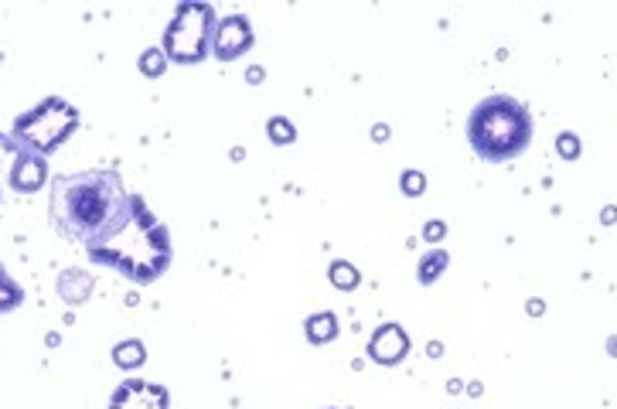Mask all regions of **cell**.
<instances>
[{"label": "cell", "mask_w": 617, "mask_h": 409, "mask_svg": "<svg viewBox=\"0 0 617 409\" xmlns=\"http://www.w3.org/2000/svg\"><path fill=\"white\" fill-rule=\"evenodd\" d=\"M86 256L96 267L116 270L131 284H153L174 260V243L168 225L147 209L140 195H131L116 222L96 243L86 246Z\"/></svg>", "instance_id": "obj_1"}, {"label": "cell", "mask_w": 617, "mask_h": 409, "mask_svg": "<svg viewBox=\"0 0 617 409\" xmlns=\"http://www.w3.org/2000/svg\"><path fill=\"white\" fill-rule=\"evenodd\" d=\"M131 191L123 188L120 171H83L51 177L48 212L55 233L69 243H96L123 212Z\"/></svg>", "instance_id": "obj_2"}, {"label": "cell", "mask_w": 617, "mask_h": 409, "mask_svg": "<svg viewBox=\"0 0 617 409\" xmlns=\"http://www.w3.org/2000/svg\"><path fill=\"white\" fill-rule=\"evenodd\" d=\"M468 144L488 164H505L532 144V113L511 96H488L468 116Z\"/></svg>", "instance_id": "obj_3"}, {"label": "cell", "mask_w": 617, "mask_h": 409, "mask_svg": "<svg viewBox=\"0 0 617 409\" xmlns=\"http://www.w3.org/2000/svg\"><path fill=\"white\" fill-rule=\"evenodd\" d=\"M215 8L201 0H185L174 8V17L164 32V59L174 65H198L212 55V35H215Z\"/></svg>", "instance_id": "obj_4"}, {"label": "cell", "mask_w": 617, "mask_h": 409, "mask_svg": "<svg viewBox=\"0 0 617 409\" xmlns=\"http://www.w3.org/2000/svg\"><path fill=\"white\" fill-rule=\"evenodd\" d=\"M75 131H79V110L62 96H48L35 110L21 113L14 120L11 137L28 150L41 153V158H48V153H55L62 144H69Z\"/></svg>", "instance_id": "obj_5"}, {"label": "cell", "mask_w": 617, "mask_h": 409, "mask_svg": "<svg viewBox=\"0 0 617 409\" xmlns=\"http://www.w3.org/2000/svg\"><path fill=\"white\" fill-rule=\"evenodd\" d=\"M0 158H8V182L17 195H35L48 182V164L41 153L17 144L11 134H0Z\"/></svg>", "instance_id": "obj_6"}, {"label": "cell", "mask_w": 617, "mask_h": 409, "mask_svg": "<svg viewBox=\"0 0 617 409\" xmlns=\"http://www.w3.org/2000/svg\"><path fill=\"white\" fill-rule=\"evenodd\" d=\"M252 48V28L246 14H229L215 24L212 35V55L219 62H236Z\"/></svg>", "instance_id": "obj_7"}, {"label": "cell", "mask_w": 617, "mask_h": 409, "mask_svg": "<svg viewBox=\"0 0 617 409\" xmlns=\"http://www.w3.org/2000/svg\"><path fill=\"white\" fill-rule=\"evenodd\" d=\"M110 409H171V393L161 386V382L126 379L113 389Z\"/></svg>", "instance_id": "obj_8"}, {"label": "cell", "mask_w": 617, "mask_h": 409, "mask_svg": "<svg viewBox=\"0 0 617 409\" xmlns=\"http://www.w3.org/2000/svg\"><path fill=\"white\" fill-rule=\"evenodd\" d=\"M409 355V335L399 324H379L369 342V358L375 365H399Z\"/></svg>", "instance_id": "obj_9"}, {"label": "cell", "mask_w": 617, "mask_h": 409, "mask_svg": "<svg viewBox=\"0 0 617 409\" xmlns=\"http://www.w3.org/2000/svg\"><path fill=\"white\" fill-rule=\"evenodd\" d=\"M92 294V276L83 273V270H65L59 276V297L65 303H86Z\"/></svg>", "instance_id": "obj_10"}, {"label": "cell", "mask_w": 617, "mask_h": 409, "mask_svg": "<svg viewBox=\"0 0 617 409\" xmlns=\"http://www.w3.org/2000/svg\"><path fill=\"white\" fill-rule=\"evenodd\" d=\"M338 331H342L338 314H331V311L311 314V318L304 321V335H307V342H311V345H328V342H334V338H338Z\"/></svg>", "instance_id": "obj_11"}, {"label": "cell", "mask_w": 617, "mask_h": 409, "mask_svg": "<svg viewBox=\"0 0 617 409\" xmlns=\"http://www.w3.org/2000/svg\"><path fill=\"white\" fill-rule=\"evenodd\" d=\"M447 267H451L447 249H430L427 256H420L417 280H420L423 287H430V284H436V280H441V273H447Z\"/></svg>", "instance_id": "obj_12"}, {"label": "cell", "mask_w": 617, "mask_h": 409, "mask_svg": "<svg viewBox=\"0 0 617 409\" xmlns=\"http://www.w3.org/2000/svg\"><path fill=\"white\" fill-rule=\"evenodd\" d=\"M21 303H24V290H21V284L8 273V267L0 263V318L11 314V311H17Z\"/></svg>", "instance_id": "obj_13"}, {"label": "cell", "mask_w": 617, "mask_h": 409, "mask_svg": "<svg viewBox=\"0 0 617 409\" xmlns=\"http://www.w3.org/2000/svg\"><path fill=\"white\" fill-rule=\"evenodd\" d=\"M113 362H116L120 369H140V365L147 362V348H144V342H137V338L120 342V345L113 348Z\"/></svg>", "instance_id": "obj_14"}, {"label": "cell", "mask_w": 617, "mask_h": 409, "mask_svg": "<svg viewBox=\"0 0 617 409\" xmlns=\"http://www.w3.org/2000/svg\"><path fill=\"white\" fill-rule=\"evenodd\" d=\"M328 280L338 290H355L358 284H362V273H358L348 260H334L331 270H328Z\"/></svg>", "instance_id": "obj_15"}, {"label": "cell", "mask_w": 617, "mask_h": 409, "mask_svg": "<svg viewBox=\"0 0 617 409\" xmlns=\"http://www.w3.org/2000/svg\"><path fill=\"white\" fill-rule=\"evenodd\" d=\"M267 134H270V140H273L276 147H287V144H294V140H297L294 123H291V120H284V116H273V120L267 123Z\"/></svg>", "instance_id": "obj_16"}, {"label": "cell", "mask_w": 617, "mask_h": 409, "mask_svg": "<svg viewBox=\"0 0 617 409\" xmlns=\"http://www.w3.org/2000/svg\"><path fill=\"white\" fill-rule=\"evenodd\" d=\"M164 69H168V59H164L161 48H147L140 55V72L147 75V79H161Z\"/></svg>", "instance_id": "obj_17"}, {"label": "cell", "mask_w": 617, "mask_h": 409, "mask_svg": "<svg viewBox=\"0 0 617 409\" xmlns=\"http://www.w3.org/2000/svg\"><path fill=\"white\" fill-rule=\"evenodd\" d=\"M399 188H403V195H409V198H420L423 188H427V177H423L420 171H403Z\"/></svg>", "instance_id": "obj_18"}, {"label": "cell", "mask_w": 617, "mask_h": 409, "mask_svg": "<svg viewBox=\"0 0 617 409\" xmlns=\"http://www.w3.org/2000/svg\"><path fill=\"white\" fill-rule=\"evenodd\" d=\"M556 150H559L563 161H577V158H580V140H577V134H559V137H556Z\"/></svg>", "instance_id": "obj_19"}, {"label": "cell", "mask_w": 617, "mask_h": 409, "mask_svg": "<svg viewBox=\"0 0 617 409\" xmlns=\"http://www.w3.org/2000/svg\"><path fill=\"white\" fill-rule=\"evenodd\" d=\"M423 236H427L430 243H436V239H444V236H447V225H444V222H430V225L423 228Z\"/></svg>", "instance_id": "obj_20"}, {"label": "cell", "mask_w": 617, "mask_h": 409, "mask_svg": "<svg viewBox=\"0 0 617 409\" xmlns=\"http://www.w3.org/2000/svg\"><path fill=\"white\" fill-rule=\"evenodd\" d=\"M246 79H249L252 86H260V79H263V69H249V75H246Z\"/></svg>", "instance_id": "obj_21"}, {"label": "cell", "mask_w": 617, "mask_h": 409, "mask_svg": "<svg viewBox=\"0 0 617 409\" xmlns=\"http://www.w3.org/2000/svg\"><path fill=\"white\" fill-rule=\"evenodd\" d=\"M529 314H535V318L543 314V300H532V303H529Z\"/></svg>", "instance_id": "obj_22"}, {"label": "cell", "mask_w": 617, "mask_h": 409, "mask_svg": "<svg viewBox=\"0 0 617 409\" xmlns=\"http://www.w3.org/2000/svg\"><path fill=\"white\" fill-rule=\"evenodd\" d=\"M604 222H607V225L617 222V209H607V212H604Z\"/></svg>", "instance_id": "obj_23"}, {"label": "cell", "mask_w": 617, "mask_h": 409, "mask_svg": "<svg viewBox=\"0 0 617 409\" xmlns=\"http://www.w3.org/2000/svg\"><path fill=\"white\" fill-rule=\"evenodd\" d=\"M610 351H617V338H614V342H610Z\"/></svg>", "instance_id": "obj_24"}]
</instances>
